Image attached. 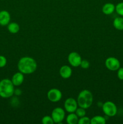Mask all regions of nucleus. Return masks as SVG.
I'll list each match as a JSON object with an SVG mask.
<instances>
[{
	"instance_id": "f257e3e1",
	"label": "nucleus",
	"mask_w": 123,
	"mask_h": 124,
	"mask_svg": "<svg viewBox=\"0 0 123 124\" xmlns=\"http://www.w3.org/2000/svg\"><path fill=\"white\" fill-rule=\"evenodd\" d=\"M37 64L35 59L29 56L20 58L18 63V70L23 74H31L37 69Z\"/></svg>"
},
{
	"instance_id": "f03ea898",
	"label": "nucleus",
	"mask_w": 123,
	"mask_h": 124,
	"mask_svg": "<svg viewBox=\"0 0 123 124\" xmlns=\"http://www.w3.org/2000/svg\"><path fill=\"white\" fill-rule=\"evenodd\" d=\"M14 86L9 79H3L0 81V97L5 99L12 97L14 94Z\"/></svg>"
},
{
	"instance_id": "7ed1b4c3",
	"label": "nucleus",
	"mask_w": 123,
	"mask_h": 124,
	"mask_svg": "<svg viewBox=\"0 0 123 124\" xmlns=\"http://www.w3.org/2000/svg\"><path fill=\"white\" fill-rule=\"evenodd\" d=\"M77 101L80 107L85 109L88 108L92 104V93L88 90H83L78 94Z\"/></svg>"
},
{
	"instance_id": "20e7f679",
	"label": "nucleus",
	"mask_w": 123,
	"mask_h": 124,
	"mask_svg": "<svg viewBox=\"0 0 123 124\" xmlns=\"http://www.w3.org/2000/svg\"><path fill=\"white\" fill-rule=\"evenodd\" d=\"M102 111L106 116L113 117L117 113V107L112 101H106L102 105Z\"/></svg>"
},
{
	"instance_id": "39448f33",
	"label": "nucleus",
	"mask_w": 123,
	"mask_h": 124,
	"mask_svg": "<svg viewBox=\"0 0 123 124\" xmlns=\"http://www.w3.org/2000/svg\"><path fill=\"white\" fill-rule=\"evenodd\" d=\"M51 117L54 123L60 124L65 117V110L60 107H56L52 111Z\"/></svg>"
},
{
	"instance_id": "423d86ee",
	"label": "nucleus",
	"mask_w": 123,
	"mask_h": 124,
	"mask_svg": "<svg viewBox=\"0 0 123 124\" xmlns=\"http://www.w3.org/2000/svg\"><path fill=\"white\" fill-rule=\"evenodd\" d=\"M105 65L108 70L110 71H117L120 68L119 61L114 57H109L105 61Z\"/></svg>"
},
{
	"instance_id": "0eeeda50",
	"label": "nucleus",
	"mask_w": 123,
	"mask_h": 124,
	"mask_svg": "<svg viewBox=\"0 0 123 124\" xmlns=\"http://www.w3.org/2000/svg\"><path fill=\"white\" fill-rule=\"evenodd\" d=\"M47 98L48 100L53 102H59L62 98V93L60 90L57 88H52L47 93Z\"/></svg>"
},
{
	"instance_id": "6e6552de",
	"label": "nucleus",
	"mask_w": 123,
	"mask_h": 124,
	"mask_svg": "<svg viewBox=\"0 0 123 124\" xmlns=\"http://www.w3.org/2000/svg\"><path fill=\"white\" fill-rule=\"evenodd\" d=\"M77 101L72 98H69L65 101L64 107L65 110L68 113H74L78 108Z\"/></svg>"
},
{
	"instance_id": "1a4fd4ad",
	"label": "nucleus",
	"mask_w": 123,
	"mask_h": 124,
	"mask_svg": "<svg viewBox=\"0 0 123 124\" xmlns=\"http://www.w3.org/2000/svg\"><path fill=\"white\" fill-rule=\"evenodd\" d=\"M68 60L71 66L74 67H77L80 65L82 59L81 56L78 53L73 52L69 54Z\"/></svg>"
},
{
	"instance_id": "9d476101",
	"label": "nucleus",
	"mask_w": 123,
	"mask_h": 124,
	"mask_svg": "<svg viewBox=\"0 0 123 124\" xmlns=\"http://www.w3.org/2000/svg\"><path fill=\"white\" fill-rule=\"evenodd\" d=\"M11 19L10 14L7 10L0 11V25L2 26L8 25Z\"/></svg>"
},
{
	"instance_id": "9b49d317",
	"label": "nucleus",
	"mask_w": 123,
	"mask_h": 124,
	"mask_svg": "<svg viewBox=\"0 0 123 124\" xmlns=\"http://www.w3.org/2000/svg\"><path fill=\"white\" fill-rule=\"evenodd\" d=\"M72 69L68 65H63L59 70L60 76L63 79H68L72 75Z\"/></svg>"
},
{
	"instance_id": "f8f14e48",
	"label": "nucleus",
	"mask_w": 123,
	"mask_h": 124,
	"mask_svg": "<svg viewBox=\"0 0 123 124\" xmlns=\"http://www.w3.org/2000/svg\"><path fill=\"white\" fill-rule=\"evenodd\" d=\"M24 80V74L21 72H17L15 74L13 75V76H12V82L14 86H18L22 84L23 83Z\"/></svg>"
},
{
	"instance_id": "ddd939ff",
	"label": "nucleus",
	"mask_w": 123,
	"mask_h": 124,
	"mask_svg": "<svg viewBox=\"0 0 123 124\" xmlns=\"http://www.w3.org/2000/svg\"><path fill=\"white\" fill-rule=\"evenodd\" d=\"M115 10V6L113 4L110 3V2H108L106 3L102 6V13L107 15H109L112 14Z\"/></svg>"
},
{
	"instance_id": "4468645a",
	"label": "nucleus",
	"mask_w": 123,
	"mask_h": 124,
	"mask_svg": "<svg viewBox=\"0 0 123 124\" xmlns=\"http://www.w3.org/2000/svg\"><path fill=\"white\" fill-rule=\"evenodd\" d=\"M78 117L74 113H70L66 117V122L68 124H77L78 122Z\"/></svg>"
},
{
	"instance_id": "2eb2a0df",
	"label": "nucleus",
	"mask_w": 123,
	"mask_h": 124,
	"mask_svg": "<svg viewBox=\"0 0 123 124\" xmlns=\"http://www.w3.org/2000/svg\"><path fill=\"white\" fill-rule=\"evenodd\" d=\"M7 29H8V31H9L10 33L13 34H15L17 33L19 31L20 27H19V25L18 23L13 22V23H9V24L7 25Z\"/></svg>"
},
{
	"instance_id": "dca6fc26",
	"label": "nucleus",
	"mask_w": 123,
	"mask_h": 124,
	"mask_svg": "<svg viewBox=\"0 0 123 124\" xmlns=\"http://www.w3.org/2000/svg\"><path fill=\"white\" fill-rule=\"evenodd\" d=\"M113 27L118 30H123V18L116 17L113 22Z\"/></svg>"
},
{
	"instance_id": "f3484780",
	"label": "nucleus",
	"mask_w": 123,
	"mask_h": 124,
	"mask_svg": "<svg viewBox=\"0 0 123 124\" xmlns=\"http://www.w3.org/2000/svg\"><path fill=\"white\" fill-rule=\"evenodd\" d=\"M106 123V119L101 116H95L90 119L91 124H105Z\"/></svg>"
},
{
	"instance_id": "a211bd4d",
	"label": "nucleus",
	"mask_w": 123,
	"mask_h": 124,
	"mask_svg": "<svg viewBox=\"0 0 123 124\" xmlns=\"http://www.w3.org/2000/svg\"><path fill=\"white\" fill-rule=\"evenodd\" d=\"M115 11L119 15L123 16V2L117 4L115 6Z\"/></svg>"
},
{
	"instance_id": "6ab92c4d",
	"label": "nucleus",
	"mask_w": 123,
	"mask_h": 124,
	"mask_svg": "<svg viewBox=\"0 0 123 124\" xmlns=\"http://www.w3.org/2000/svg\"><path fill=\"white\" fill-rule=\"evenodd\" d=\"M42 123L43 124H54V122L51 116H45L42 119Z\"/></svg>"
},
{
	"instance_id": "aec40b11",
	"label": "nucleus",
	"mask_w": 123,
	"mask_h": 124,
	"mask_svg": "<svg viewBox=\"0 0 123 124\" xmlns=\"http://www.w3.org/2000/svg\"><path fill=\"white\" fill-rule=\"evenodd\" d=\"M75 112V114L78 116V117H83V116H86V109L82 107L77 108V109Z\"/></svg>"
},
{
	"instance_id": "412c9836",
	"label": "nucleus",
	"mask_w": 123,
	"mask_h": 124,
	"mask_svg": "<svg viewBox=\"0 0 123 124\" xmlns=\"http://www.w3.org/2000/svg\"><path fill=\"white\" fill-rule=\"evenodd\" d=\"M78 124H90V119L89 117L84 116L83 117H80L78 119Z\"/></svg>"
},
{
	"instance_id": "4be33fe9",
	"label": "nucleus",
	"mask_w": 123,
	"mask_h": 124,
	"mask_svg": "<svg viewBox=\"0 0 123 124\" xmlns=\"http://www.w3.org/2000/svg\"><path fill=\"white\" fill-rule=\"evenodd\" d=\"M7 64V59L5 56L0 55V68H3Z\"/></svg>"
},
{
	"instance_id": "5701e85b",
	"label": "nucleus",
	"mask_w": 123,
	"mask_h": 124,
	"mask_svg": "<svg viewBox=\"0 0 123 124\" xmlns=\"http://www.w3.org/2000/svg\"><path fill=\"white\" fill-rule=\"evenodd\" d=\"M80 66H81V67L83 68V69H87L90 66V63L87 60H82Z\"/></svg>"
},
{
	"instance_id": "b1692460",
	"label": "nucleus",
	"mask_w": 123,
	"mask_h": 124,
	"mask_svg": "<svg viewBox=\"0 0 123 124\" xmlns=\"http://www.w3.org/2000/svg\"><path fill=\"white\" fill-rule=\"evenodd\" d=\"M117 76L119 80H123V68L120 67L117 70Z\"/></svg>"
},
{
	"instance_id": "393cba45",
	"label": "nucleus",
	"mask_w": 123,
	"mask_h": 124,
	"mask_svg": "<svg viewBox=\"0 0 123 124\" xmlns=\"http://www.w3.org/2000/svg\"><path fill=\"white\" fill-rule=\"evenodd\" d=\"M14 94L16 96H20V94H22V91L20 89H17L14 90Z\"/></svg>"
}]
</instances>
